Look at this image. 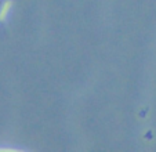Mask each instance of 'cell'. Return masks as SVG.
Here are the masks:
<instances>
[{"label":"cell","instance_id":"obj_1","mask_svg":"<svg viewBox=\"0 0 156 152\" xmlns=\"http://www.w3.org/2000/svg\"><path fill=\"white\" fill-rule=\"evenodd\" d=\"M12 0H0V24L6 20V17L9 15V11L11 9Z\"/></svg>","mask_w":156,"mask_h":152}]
</instances>
